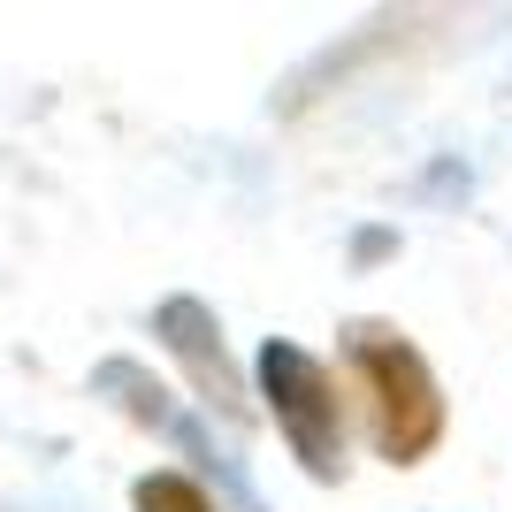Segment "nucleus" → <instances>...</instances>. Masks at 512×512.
Segmentation results:
<instances>
[{
  "instance_id": "nucleus-2",
  "label": "nucleus",
  "mask_w": 512,
  "mask_h": 512,
  "mask_svg": "<svg viewBox=\"0 0 512 512\" xmlns=\"http://www.w3.org/2000/svg\"><path fill=\"white\" fill-rule=\"evenodd\" d=\"M260 398L276 413L283 444L314 482H337L344 474V390L337 375L291 337H268L260 344Z\"/></svg>"
},
{
  "instance_id": "nucleus-3",
  "label": "nucleus",
  "mask_w": 512,
  "mask_h": 512,
  "mask_svg": "<svg viewBox=\"0 0 512 512\" xmlns=\"http://www.w3.org/2000/svg\"><path fill=\"white\" fill-rule=\"evenodd\" d=\"M153 329H161V344H169L176 360H184V375H192L199 406H214L222 421H253V406H245V383H237L230 352H222V321L207 314L199 299H169L161 314H153Z\"/></svg>"
},
{
  "instance_id": "nucleus-1",
  "label": "nucleus",
  "mask_w": 512,
  "mask_h": 512,
  "mask_svg": "<svg viewBox=\"0 0 512 512\" xmlns=\"http://www.w3.org/2000/svg\"><path fill=\"white\" fill-rule=\"evenodd\" d=\"M344 375L360 390L367 444L383 451L390 467H421L428 451L444 444V390H436L421 344H413L406 329L352 321V329H344Z\"/></svg>"
},
{
  "instance_id": "nucleus-4",
  "label": "nucleus",
  "mask_w": 512,
  "mask_h": 512,
  "mask_svg": "<svg viewBox=\"0 0 512 512\" xmlns=\"http://www.w3.org/2000/svg\"><path fill=\"white\" fill-rule=\"evenodd\" d=\"M130 505H138V512H222V505L192 482V474H169V467L146 474V482L130 490Z\"/></svg>"
}]
</instances>
